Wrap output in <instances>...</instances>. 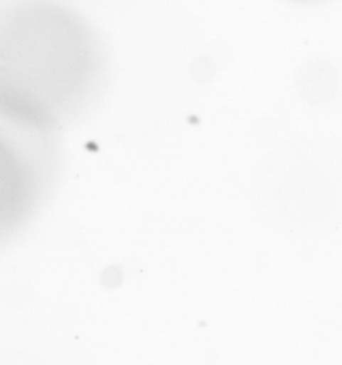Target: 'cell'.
Instances as JSON below:
<instances>
[{"label": "cell", "instance_id": "obj_1", "mask_svg": "<svg viewBox=\"0 0 342 365\" xmlns=\"http://www.w3.org/2000/svg\"><path fill=\"white\" fill-rule=\"evenodd\" d=\"M290 152L283 177L287 227L302 237L330 234L342 225V156L316 140Z\"/></svg>", "mask_w": 342, "mask_h": 365}, {"label": "cell", "instance_id": "obj_2", "mask_svg": "<svg viewBox=\"0 0 342 365\" xmlns=\"http://www.w3.org/2000/svg\"><path fill=\"white\" fill-rule=\"evenodd\" d=\"M294 1H299V2H316V1H320V0H294Z\"/></svg>", "mask_w": 342, "mask_h": 365}]
</instances>
